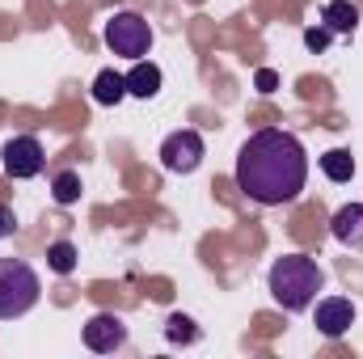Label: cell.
Here are the masks:
<instances>
[{
    "mask_svg": "<svg viewBox=\"0 0 363 359\" xmlns=\"http://www.w3.org/2000/svg\"><path fill=\"white\" fill-rule=\"evenodd\" d=\"M304 182H308V153L291 131L262 127L241 144L237 186H241L245 199H254L262 207H283V203L300 199Z\"/></svg>",
    "mask_w": 363,
    "mask_h": 359,
    "instance_id": "6da1fadb",
    "label": "cell"
},
{
    "mask_svg": "<svg viewBox=\"0 0 363 359\" xmlns=\"http://www.w3.org/2000/svg\"><path fill=\"white\" fill-rule=\"evenodd\" d=\"M267 287H271L274 304H283L287 313H304V309H313L317 292L325 287V270L308 254H283V258L271 263Z\"/></svg>",
    "mask_w": 363,
    "mask_h": 359,
    "instance_id": "7a4b0ae2",
    "label": "cell"
},
{
    "mask_svg": "<svg viewBox=\"0 0 363 359\" xmlns=\"http://www.w3.org/2000/svg\"><path fill=\"white\" fill-rule=\"evenodd\" d=\"M43 296V279L38 270L21 258H0V321L26 317Z\"/></svg>",
    "mask_w": 363,
    "mask_h": 359,
    "instance_id": "3957f363",
    "label": "cell"
},
{
    "mask_svg": "<svg viewBox=\"0 0 363 359\" xmlns=\"http://www.w3.org/2000/svg\"><path fill=\"white\" fill-rule=\"evenodd\" d=\"M101 38H106V47H110L114 55H123V60H131V64L144 60V55L152 51V26H148L140 13H131V9L110 13Z\"/></svg>",
    "mask_w": 363,
    "mask_h": 359,
    "instance_id": "277c9868",
    "label": "cell"
},
{
    "mask_svg": "<svg viewBox=\"0 0 363 359\" xmlns=\"http://www.w3.org/2000/svg\"><path fill=\"white\" fill-rule=\"evenodd\" d=\"M0 157H4V174H9L13 182L38 178L43 165H47V153H43L38 136H13V140L0 148Z\"/></svg>",
    "mask_w": 363,
    "mask_h": 359,
    "instance_id": "5b68a950",
    "label": "cell"
},
{
    "mask_svg": "<svg viewBox=\"0 0 363 359\" xmlns=\"http://www.w3.org/2000/svg\"><path fill=\"white\" fill-rule=\"evenodd\" d=\"M203 136L199 131H190V127H182L174 136H165V144H161V165L169 170V174H194L199 165H203Z\"/></svg>",
    "mask_w": 363,
    "mask_h": 359,
    "instance_id": "8992f818",
    "label": "cell"
},
{
    "mask_svg": "<svg viewBox=\"0 0 363 359\" xmlns=\"http://www.w3.org/2000/svg\"><path fill=\"white\" fill-rule=\"evenodd\" d=\"M127 343V321L118 313H93L85 321V347L97 355H114Z\"/></svg>",
    "mask_w": 363,
    "mask_h": 359,
    "instance_id": "52a82bcc",
    "label": "cell"
},
{
    "mask_svg": "<svg viewBox=\"0 0 363 359\" xmlns=\"http://www.w3.org/2000/svg\"><path fill=\"white\" fill-rule=\"evenodd\" d=\"M313 326L325 334V338H342L351 326H355V304L347 296H325L313 313Z\"/></svg>",
    "mask_w": 363,
    "mask_h": 359,
    "instance_id": "ba28073f",
    "label": "cell"
},
{
    "mask_svg": "<svg viewBox=\"0 0 363 359\" xmlns=\"http://www.w3.org/2000/svg\"><path fill=\"white\" fill-rule=\"evenodd\" d=\"M330 233H334L338 245H347V250H363V203H347V207H338L334 220H330Z\"/></svg>",
    "mask_w": 363,
    "mask_h": 359,
    "instance_id": "9c48e42d",
    "label": "cell"
},
{
    "mask_svg": "<svg viewBox=\"0 0 363 359\" xmlns=\"http://www.w3.org/2000/svg\"><path fill=\"white\" fill-rule=\"evenodd\" d=\"M161 93V68L152 60H135V68L127 72V97H157Z\"/></svg>",
    "mask_w": 363,
    "mask_h": 359,
    "instance_id": "30bf717a",
    "label": "cell"
},
{
    "mask_svg": "<svg viewBox=\"0 0 363 359\" xmlns=\"http://www.w3.org/2000/svg\"><path fill=\"white\" fill-rule=\"evenodd\" d=\"M321 26H330L334 34H355L359 30V9L351 0H330L321 9Z\"/></svg>",
    "mask_w": 363,
    "mask_h": 359,
    "instance_id": "8fae6325",
    "label": "cell"
},
{
    "mask_svg": "<svg viewBox=\"0 0 363 359\" xmlns=\"http://www.w3.org/2000/svg\"><path fill=\"white\" fill-rule=\"evenodd\" d=\"M123 97H127V77H123V72L101 68V72L93 77V101H97V106H118Z\"/></svg>",
    "mask_w": 363,
    "mask_h": 359,
    "instance_id": "7c38bea8",
    "label": "cell"
},
{
    "mask_svg": "<svg viewBox=\"0 0 363 359\" xmlns=\"http://www.w3.org/2000/svg\"><path fill=\"white\" fill-rule=\"evenodd\" d=\"M317 165H321V174L330 182H351L355 178V157H351L347 148H330L325 157H317Z\"/></svg>",
    "mask_w": 363,
    "mask_h": 359,
    "instance_id": "4fadbf2b",
    "label": "cell"
},
{
    "mask_svg": "<svg viewBox=\"0 0 363 359\" xmlns=\"http://www.w3.org/2000/svg\"><path fill=\"white\" fill-rule=\"evenodd\" d=\"M51 194H55V203H60V207H72V203L81 199V174H77V170L55 174V182H51Z\"/></svg>",
    "mask_w": 363,
    "mask_h": 359,
    "instance_id": "5bb4252c",
    "label": "cell"
},
{
    "mask_svg": "<svg viewBox=\"0 0 363 359\" xmlns=\"http://www.w3.org/2000/svg\"><path fill=\"white\" fill-rule=\"evenodd\" d=\"M47 267L55 270V275H72V270H77V245H72V241L47 245Z\"/></svg>",
    "mask_w": 363,
    "mask_h": 359,
    "instance_id": "9a60e30c",
    "label": "cell"
},
{
    "mask_svg": "<svg viewBox=\"0 0 363 359\" xmlns=\"http://www.w3.org/2000/svg\"><path fill=\"white\" fill-rule=\"evenodd\" d=\"M165 338H169V343H182V347H190V343H199V326H194L186 313H174V317L165 321Z\"/></svg>",
    "mask_w": 363,
    "mask_h": 359,
    "instance_id": "2e32d148",
    "label": "cell"
},
{
    "mask_svg": "<svg viewBox=\"0 0 363 359\" xmlns=\"http://www.w3.org/2000/svg\"><path fill=\"white\" fill-rule=\"evenodd\" d=\"M330 38H334V30H330V26H313V30H304V47H308V51H325V47H330Z\"/></svg>",
    "mask_w": 363,
    "mask_h": 359,
    "instance_id": "e0dca14e",
    "label": "cell"
},
{
    "mask_svg": "<svg viewBox=\"0 0 363 359\" xmlns=\"http://www.w3.org/2000/svg\"><path fill=\"white\" fill-rule=\"evenodd\" d=\"M13 233H17V216L9 203H0V237H13Z\"/></svg>",
    "mask_w": 363,
    "mask_h": 359,
    "instance_id": "ac0fdd59",
    "label": "cell"
},
{
    "mask_svg": "<svg viewBox=\"0 0 363 359\" xmlns=\"http://www.w3.org/2000/svg\"><path fill=\"white\" fill-rule=\"evenodd\" d=\"M254 81H258V89H262V93H271L274 85H279V77H274L271 68H258V77H254Z\"/></svg>",
    "mask_w": 363,
    "mask_h": 359,
    "instance_id": "d6986e66",
    "label": "cell"
}]
</instances>
